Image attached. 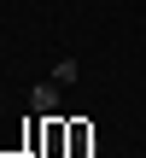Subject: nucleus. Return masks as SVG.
Instances as JSON below:
<instances>
[{
  "label": "nucleus",
  "mask_w": 146,
  "mask_h": 158,
  "mask_svg": "<svg viewBox=\"0 0 146 158\" xmlns=\"http://www.w3.org/2000/svg\"><path fill=\"white\" fill-rule=\"evenodd\" d=\"M94 152H99L94 123H82V117H76V123H70V147H64V158H94Z\"/></svg>",
  "instance_id": "nucleus-1"
},
{
  "label": "nucleus",
  "mask_w": 146,
  "mask_h": 158,
  "mask_svg": "<svg viewBox=\"0 0 146 158\" xmlns=\"http://www.w3.org/2000/svg\"><path fill=\"white\" fill-rule=\"evenodd\" d=\"M29 106H35V117H59V82H35Z\"/></svg>",
  "instance_id": "nucleus-2"
},
{
  "label": "nucleus",
  "mask_w": 146,
  "mask_h": 158,
  "mask_svg": "<svg viewBox=\"0 0 146 158\" xmlns=\"http://www.w3.org/2000/svg\"><path fill=\"white\" fill-rule=\"evenodd\" d=\"M76 76H82V64H76V59H59V64H53V82H59V88H70Z\"/></svg>",
  "instance_id": "nucleus-3"
}]
</instances>
